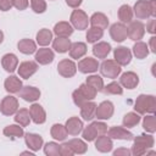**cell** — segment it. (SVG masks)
<instances>
[{
  "instance_id": "1",
  "label": "cell",
  "mask_w": 156,
  "mask_h": 156,
  "mask_svg": "<svg viewBox=\"0 0 156 156\" xmlns=\"http://www.w3.org/2000/svg\"><path fill=\"white\" fill-rule=\"evenodd\" d=\"M96 89L93 88L91 85H89L88 83H84L82 84L77 90L73 91L72 94V98H73V101L74 104L80 107L85 101H89V100H93L95 96H96Z\"/></svg>"
},
{
  "instance_id": "2",
  "label": "cell",
  "mask_w": 156,
  "mask_h": 156,
  "mask_svg": "<svg viewBox=\"0 0 156 156\" xmlns=\"http://www.w3.org/2000/svg\"><path fill=\"white\" fill-rule=\"evenodd\" d=\"M134 110L139 115L145 113H154L156 110V99L152 95H145L141 94L136 98L134 104Z\"/></svg>"
},
{
  "instance_id": "3",
  "label": "cell",
  "mask_w": 156,
  "mask_h": 156,
  "mask_svg": "<svg viewBox=\"0 0 156 156\" xmlns=\"http://www.w3.org/2000/svg\"><path fill=\"white\" fill-rule=\"evenodd\" d=\"M154 145V138L151 135L141 134L134 139V144L132 147V154L135 156H140L147 151V149L152 147Z\"/></svg>"
},
{
  "instance_id": "4",
  "label": "cell",
  "mask_w": 156,
  "mask_h": 156,
  "mask_svg": "<svg viewBox=\"0 0 156 156\" xmlns=\"http://www.w3.org/2000/svg\"><path fill=\"white\" fill-rule=\"evenodd\" d=\"M107 132V126L102 122H93L90 126H88L84 130H83V138L88 141H93L95 140L99 135H102Z\"/></svg>"
},
{
  "instance_id": "5",
  "label": "cell",
  "mask_w": 156,
  "mask_h": 156,
  "mask_svg": "<svg viewBox=\"0 0 156 156\" xmlns=\"http://www.w3.org/2000/svg\"><path fill=\"white\" fill-rule=\"evenodd\" d=\"M121 66L115 60H106L100 65V72L104 77L115 79L121 73Z\"/></svg>"
},
{
  "instance_id": "6",
  "label": "cell",
  "mask_w": 156,
  "mask_h": 156,
  "mask_svg": "<svg viewBox=\"0 0 156 156\" xmlns=\"http://www.w3.org/2000/svg\"><path fill=\"white\" fill-rule=\"evenodd\" d=\"M71 23L76 29L83 30L88 27L89 23V18L87 16V13L82 10H74L71 13Z\"/></svg>"
},
{
  "instance_id": "7",
  "label": "cell",
  "mask_w": 156,
  "mask_h": 156,
  "mask_svg": "<svg viewBox=\"0 0 156 156\" xmlns=\"http://www.w3.org/2000/svg\"><path fill=\"white\" fill-rule=\"evenodd\" d=\"M18 110V101L15 96H5L0 105V111L5 116H11Z\"/></svg>"
},
{
  "instance_id": "8",
  "label": "cell",
  "mask_w": 156,
  "mask_h": 156,
  "mask_svg": "<svg viewBox=\"0 0 156 156\" xmlns=\"http://www.w3.org/2000/svg\"><path fill=\"white\" fill-rule=\"evenodd\" d=\"M127 33H128V37L132 40H140L144 37L145 27L139 21H130L129 26L127 28Z\"/></svg>"
},
{
  "instance_id": "9",
  "label": "cell",
  "mask_w": 156,
  "mask_h": 156,
  "mask_svg": "<svg viewBox=\"0 0 156 156\" xmlns=\"http://www.w3.org/2000/svg\"><path fill=\"white\" fill-rule=\"evenodd\" d=\"M110 35L111 38L117 41V43H121L123 40L127 39L128 37V33H127V27L124 23L119 22V23H113L110 28Z\"/></svg>"
},
{
  "instance_id": "10",
  "label": "cell",
  "mask_w": 156,
  "mask_h": 156,
  "mask_svg": "<svg viewBox=\"0 0 156 156\" xmlns=\"http://www.w3.org/2000/svg\"><path fill=\"white\" fill-rule=\"evenodd\" d=\"M57 71L58 73L65 77V78H69V77H73L76 74V71H77V66L73 61L68 60V58H65L62 61L58 62L57 65Z\"/></svg>"
},
{
  "instance_id": "11",
  "label": "cell",
  "mask_w": 156,
  "mask_h": 156,
  "mask_svg": "<svg viewBox=\"0 0 156 156\" xmlns=\"http://www.w3.org/2000/svg\"><path fill=\"white\" fill-rule=\"evenodd\" d=\"M134 13L139 20H145L151 16V7L150 1L146 0H139L134 5Z\"/></svg>"
},
{
  "instance_id": "12",
  "label": "cell",
  "mask_w": 156,
  "mask_h": 156,
  "mask_svg": "<svg viewBox=\"0 0 156 156\" xmlns=\"http://www.w3.org/2000/svg\"><path fill=\"white\" fill-rule=\"evenodd\" d=\"M113 55H115V61L119 66H127L132 60V52L126 46H119V48L115 49Z\"/></svg>"
},
{
  "instance_id": "13",
  "label": "cell",
  "mask_w": 156,
  "mask_h": 156,
  "mask_svg": "<svg viewBox=\"0 0 156 156\" xmlns=\"http://www.w3.org/2000/svg\"><path fill=\"white\" fill-rule=\"evenodd\" d=\"M113 115V105L111 101H102L99 106H96L95 117L98 119H108Z\"/></svg>"
},
{
  "instance_id": "14",
  "label": "cell",
  "mask_w": 156,
  "mask_h": 156,
  "mask_svg": "<svg viewBox=\"0 0 156 156\" xmlns=\"http://www.w3.org/2000/svg\"><path fill=\"white\" fill-rule=\"evenodd\" d=\"M37 71H38V65L34 61H24L18 67V74L24 79H28Z\"/></svg>"
},
{
  "instance_id": "15",
  "label": "cell",
  "mask_w": 156,
  "mask_h": 156,
  "mask_svg": "<svg viewBox=\"0 0 156 156\" xmlns=\"http://www.w3.org/2000/svg\"><path fill=\"white\" fill-rule=\"evenodd\" d=\"M99 67V63L93 57H85L78 62V69L82 73H93L96 72Z\"/></svg>"
},
{
  "instance_id": "16",
  "label": "cell",
  "mask_w": 156,
  "mask_h": 156,
  "mask_svg": "<svg viewBox=\"0 0 156 156\" xmlns=\"http://www.w3.org/2000/svg\"><path fill=\"white\" fill-rule=\"evenodd\" d=\"M107 135L111 139H119V140H130L133 134L123 127H111L107 132Z\"/></svg>"
},
{
  "instance_id": "17",
  "label": "cell",
  "mask_w": 156,
  "mask_h": 156,
  "mask_svg": "<svg viewBox=\"0 0 156 156\" xmlns=\"http://www.w3.org/2000/svg\"><path fill=\"white\" fill-rule=\"evenodd\" d=\"M29 115H30V118L33 119L34 123L37 124H41L45 122L46 119V115H45V111L44 108L39 105V104H33L29 108Z\"/></svg>"
},
{
  "instance_id": "18",
  "label": "cell",
  "mask_w": 156,
  "mask_h": 156,
  "mask_svg": "<svg viewBox=\"0 0 156 156\" xmlns=\"http://www.w3.org/2000/svg\"><path fill=\"white\" fill-rule=\"evenodd\" d=\"M119 83L127 89H134L139 83V77L134 72H126L121 76Z\"/></svg>"
},
{
  "instance_id": "19",
  "label": "cell",
  "mask_w": 156,
  "mask_h": 156,
  "mask_svg": "<svg viewBox=\"0 0 156 156\" xmlns=\"http://www.w3.org/2000/svg\"><path fill=\"white\" fill-rule=\"evenodd\" d=\"M20 96H21L23 100L28 101V102H33V101H35V100L39 99L40 91H39V89L28 85V87L21 88V90H20Z\"/></svg>"
},
{
  "instance_id": "20",
  "label": "cell",
  "mask_w": 156,
  "mask_h": 156,
  "mask_svg": "<svg viewBox=\"0 0 156 156\" xmlns=\"http://www.w3.org/2000/svg\"><path fill=\"white\" fill-rule=\"evenodd\" d=\"M66 129L67 133L71 135H78L83 129V122L78 117H71L66 122Z\"/></svg>"
},
{
  "instance_id": "21",
  "label": "cell",
  "mask_w": 156,
  "mask_h": 156,
  "mask_svg": "<svg viewBox=\"0 0 156 156\" xmlns=\"http://www.w3.org/2000/svg\"><path fill=\"white\" fill-rule=\"evenodd\" d=\"M52 60H54V52L51 49L43 48L35 52V61L39 62L40 65H49L52 62Z\"/></svg>"
},
{
  "instance_id": "22",
  "label": "cell",
  "mask_w": 156,
  "mask_h": 156,
  "mask_svg": "<svg viewBox=\"0 0 156 156\" xmlns=\"http://www.w3.org/2000/svg\"><path fill=\"white\" fill-rule=\"evenodd\" d=\"M26 144L27 146L33 150V151H38L41 146H43V138L39 134H34V133H27L24 136Z\"/></svg>"
},
{
  "instance_id": "23",
  "label": "cell",
  "mask_w": 156,
  "mask_h": 156,
  "mask_svg": "<svg viewBox=\"0 0 156 156\" xmlns=\"http://www.w3.org/2000/svg\"><path fill=\"white\" fill-rule=\"evenodd\" d=\"M96 104L95 102H90V101H85L82 106H80V116L83 117V119L85 121H90L95 117V111H96Z\"/></svg>"
},
{
  "instance_id": "24",
  "label": "cell",
  "mask_w": 156,
  "mask_h": 156,
  "mask_svg": "<svg viewBox=\"0 0 156 156\" xmlns=\"http://www.w3.org/2000/svg\"><path fill=\"white\" fill-rule=\"evenodd\" d=\"M95 147L100 152H108L112 150V140L110 136H106L105 134L99 135L95 140Z\"/></svg>"
},
{
  "instance_id": "25",
  "label": "cell",
  "mask_w": 156,
  "mask_h": 156,
  "mask_svg": "<svg viewBox=\"0 0 156 156\" xmlns=\"http://www.w3.org/2000/svg\"><path fill=\"white\" fill-rule=\"evenodd\" d=\"M54 33L57 35V37H62V38H68L72 33H73V28L72 26L68 23V22H58L55 24L54 27Z\"/></svg>"
},
{
  "instance_id": "26",
  "label": "cell",
  "mask_w": 156,
  "mask_h": 156,
  "mask_svg": "<svg viewBox=\"0 0 156 156\" xmlns=\"http://www.w3.org/2000/svg\"><path fill=\"white\" fill-rule=\"evenodd\" d=\"M1 65L4 67L5 71L7 72H13L16 68H17V65H18V58L16 55L13 54H6L2 56L1 58Z\"/></svg>"
},
{
  "instance_id": "27",
  "label": "cell",
  "mask_w": 156,
  "mask_h": 156,
  "mask_svg": "<svg viewBox=\"0 0 156 156\" xmlns=\"http://www.w3.org/2000/svg\"><path fill=\"white\" fill-rule=\"evenodd\" d=\"M90 23H91V27H98L100 29H106L107 26H108V20L107 17L101 13V12H95L91 17H90Z\"/></svg>"
},
{
  "instance_id": "28",
  "label": "cell",
  "mask_w": 156,
  "mask_h": 156,
  "mask_svg": "<svg viewBox=\"0 0 156 156\" xmlns=\"http://www.w3.org/2000/svg\"><path fill=\"white\" fill-rule=\"evenodd\" d=\"M5 89L9 91V93H17L21 90L22 88V82L18 77L16 76H10L9 78H6L5 80Z\"/></svg>"
},
{
  "instance_id": "29",
  "label": "cell",
  "mask_w": 156,
  "mask_h": 156,
  "mask_svg": "<svg viewBox=\"0 0 156 156\" xmlns=\"http://www.w3.org/2000/svg\"><path fill=\"white\" fill-rule=\"evenodd\" d=\"M111 51V46L108 43H105V41H101V43H98L93 46V54L98 57V58H105Z\"/></svg>"
},
{
  "instance_id": "30",
  "label": "cell",
  "mask_w": 156,
  "mask_h": 156,
  "mask_svg": "<svg viewBox=\"0 0 156 156\" xmlns=\"http://www.w3.org/2000/svg\"><path fill=\"white\" fill-rule=\"evenodd\" d=\"M87 52V45L84 43L77 41L71 44L69 46V55L72 58H80L82 56H84Z\"/></svg>"
},
{
  "instance_id": "31",
  "label": "cell",
  "mask_w": 156,
  "mask_h": 156,
  "mask_svg": "<svg viewBox=\"0 0 156 156\" xmlns=\"http://www.w3.org/2000/svg\"><path fill=\"white\" fill-rule=\"evenodd\" d=\"M69 46H71V41L68 38H62V37H57L54 43H52V48L55 49V51L60 52V54H63V52H67L69 50Z\"/></svg>"
},
{
  "instance_id": "32",
  "label": "cell",
  "mask_w": 156,
  "mask_h": 156,
  "mask_svg": "<svg viewBox=\"0 0 156 156\" xmlns=\"http://www.w3.org/2000/svg\"><path fill=\"white\" fill-rule=\"evenodd\" d=\"M17 46H18V50L22 54H26V55H30V54H33L37 50L35 43L33 40H30V39H22V40H20Z\"/></svg>"
},
{
  "instance_id": "33",
  "label": "cell",
  "mask_w": 156,
  "mask_h": 156,
  "mask_svg": "<svg viewBox=\"0 0 156 156\" xmlns=\"http://www.w3.org/2000/svg\"><path fill=\"white\" fill-rule=\"evenodd\" d=\"M51 136L54 138V139H56V140H58V141H62V140H65L66 138H67V129H66V127L65 126H62V124H54L52 127H51Z\"/></svg>"
},
{
  "instance_id": "34",
  "label": "cell",
  "mask_w": 156,
  "mask_h": 156,
  "mask_svg": "<svg viewBox=\"0 0 156 156\" xmlns=\"http://www.w3.org/2000/svg\"><path fill=\"white\" fill-rule=\"evenodd\" d=\"M118 18L122 23H128L133 18V10L129 5H122L118 10Z\"/></svg>"
},
{
  "instance_id": "35",
  "label": "cell",
  "mask_w": 156,
  "mask_h": 156,
  "mask_svg": "<svg viewBox=\"0 0 156 156\" xmlns=\"http://www.w3.org/2000/svg\"><path fill=\"white\" fill-rule=\"evenodd\" d=\"M67 144H68V146L72 149V151L74 154H79V155L84 154L87 151V149H88L87 144L80 139H71Z\"/></svg>"
},
{
  "instance_id": "36",
  "label": "cell",
  "mask_w": 156,
  "mask_h": 156,
  "mask_svg": "<svg viewBox=\"0 0 156 156\" xmlns=\"http://www.w3.org/2000/svg\"><path fill=\"white\" fill-rule=\"evenodd\" d=\"M51 39H52V33L46 28L40 29L38 32V34H37V43L39 45H41V46H45V45L50 44Z\"/></svg>"
},
{
  "instance_id": "37",
  "label": "cell",
  "mask_w": 156,
  "mask_h": 156,
  "mask_svg": "<svg viewBox=\"0 0 156 156\" xmlns=\"http://www.w3.org/2000/svg\"><path fill=\"white\" fill-rule=\"evenodd\" d=\"M133 54L135 55L136 58H145L149 55V48L145 43L143 41H138L134 46H133Z\"/></svg>"
},
{
  "instance_id": "38",
  "label": "cell",
  "mask_w": 156,
  "mask_h": 156,
  "mask_svg": "<svg viewBox=\"0 0 156 156\" xmlns=\"http://www.w3.org/2000/svg\"><path fill=\"white\" fill-rule=\"evenodd\" d=\"M15 121L17 123H20V126L22 127H26L29 124V121H30V115H29V111L27 108H21L16 116H15Z\"/></svg>"
},
{
  "instance_id": "39",
  "label": "cell",
  "mask_w": 156,
  "mask_h": 156,
  "mask_svg": "<svg viewBox=\"0 0 156 156\" xmlns=\"http://www.w3.org/2000/svg\"><path fill=\"white\" fill-rule=\"evenodd\" d=\"M4 134H5L6 136H9V138H21L24 133H23L22 127L16 126V124H11V126L5 127Z\"/></svg>"
},
{
  "instance_id": "40",
  "label": "cell",
  "mask_w": 156,
  "mask_h": 156,
  "mask_svg": "<svg viewBox=\"0 0 156 156\" xmlns=\"http://www.w3.org/2000/svg\"><path fill=\"white\" fill-rule=\"evenodd\" d=\"M140 121V116L139 113H135V112H129L127 113L124 117H123V126L127 127V128H132L134 126H136Z\"/></svg>"
},
{
  "instance_id": "41",
  "label": "cell",
  "mask_w": 156,
  "mask_h": 156,
  "mask_svg": "<svg viewBox=\"0 0 156 156\" xmlns=\"http://www.w3.org/2000/svg\"><path fill=\"white\" fill-rule=\"evenodd\" d=\"M102 34H104L102 29H100L98 27H91L87 33V40H88V43H95L102 38Z\"/></svg>"
},
{
  "instance_id": "42",
  "label": "cell",
  "mask_w": 156,
  "mask_h": 156,
  "mask_svg": "<svg viewBox=\"0 0 156 156\" xmlns=\"http://www.w3.org/2000/svg\"><path fill=\"white\" fill-rule=\"evenodd\" d=\"M102 90H104V93L107 95V94H110V95H121L122 93H123V89L121 88V85L118 84V83H116V82H112V83H110V84H107L105 88H102Z\"/></svg>"
},
{
  "instance_id": "43",
  "label": "cell",
  "mask_w": 156,
  "mask_h": 156,
  "mask_svg": "<svg viewBox=\"0 0 156 156\" xmlns=\"http://www.w3.org/2000/svg\"><path fill=\"white\" fill-rule=\"evenodd\" d=\"M87 83L89 85H91L93 88L96 89V91H101L102 88H104V82H102V78L99 77V76H90L87 78Z\"/></svg>"
},
{
  "instance_id": "44",
  "label": "cell",
  "mask_w": 156,
  "mask_h": 156,
  "mask_svg": "<svg viewBox=\"0 0 156 156\" xmlns=\"http://www.w3.org/2000/svg\"><path fill=\"white\" fill-rule=\"evenodd\" d=\"M143 127L146 132H150V133H154L156 130V118L155 116H146L144 117V121H143Z\"/></svg>"
},
{
  "instance_id": "45",
  "label": "cell",
  "mask_w": 156,
  "mask_h": 156,
  "mask_svg": "<svg viewBox=\"0 0 156 156\" xmlns=\"http://www.w3.org/2000/svg\"><path fill=\"white\" fill-rule=\"evenodd\" d=\"M44 152H45V155H49V156H58L60 155V145L54 141H50L44 146Z\"/></svg>"
},
{
  "instance_id": "46",
  "label": "cell",
  "mask_w": 156,
  "mask_h": 156,
  "mask_svg": "<svg viewBox=\"0 0 156 156\" xmlns=\"http://www.w3.org/2000/svg\"><path fill=\"white\" fill-rule=\"evenodd\" d=\"M30 6L37 13H43L46 10V2L44 0H30Z\"/></svg>"
},
{
  "instance_id": "47",
  "label": "cell",
  "mask_w": 156,
  "mask_h": 156,
  "mask_svg": "<svg viewBox=\"0 0 156 156\" xmlns=\"http://www.w3.org/2000/svg\"><path fill=\"white\" fill-rule=\"evenodd\" d=\"M73 154H74V152L72 151V149L68 146L67 143L60 145V155H62V156H72Z\"/></svg>"
},
{
  "instance_id": "48",
  "label": "cell",
  "mask_w": 156,
  "mask_h": 156,
  "mask_svg": "<svg viewBox=\"0 0 156 156\" xmlns=\"http://www.w3.org/2000/svg\"><path fill=\"white\" fill-rule=\"evenodd\" d=\"M12 6H15L17 10H24L28 6V0H11Z\"/></svg>"
},
{
  "instance_id": "49",
  "label": "cell",
  "mask_w": 156,
  "mask_h": 156,
  "mask_svg": "<svg viewBox=\"0 0 156 156\" xmlns=\"http://www.w3.org/2000/svg\"><path fill=\"white\" fill-rule=\"evenodd\" d=\"M12 7L11 0H0V10L1 11H9Z\"/></svg>"
},
{
  "instance_id": "50",
  "label": "cell",
  "mask_w": 156,
  "mask_h": 156,
  "mask_svg": "<svg viewBox=\"0 0 156 156\" xmlns=\"http://www.w3.org/2000/svg\"><path fill=\"white\" fill-rule=\"evenodd\" d=\"M130 154H132V151L128 150V149H124V147L117 149L116 151H113V155H115V156H121V155H123V156H129Z\"/></svg>"
},
{
  "instance_id": "51",
  "label": "cell",
  "mask_w": 156,
  "mask_h": 156,
  "mask_svg": "<svg viewBox=\"0 0 156 156\" xmlns=\"http://www.w3.org/2000/svg\"><path fill=\"white\" fill-rule=\"evenodd\" d=\"M155 24H156V21H155V20H150V22L146 24V29H147L149 33L154 34V33L156 32V27H155Z\"/></svg>"
},
{
  "instance_id": "52",
  "label": "cell",
  "mask_w": 156,
  "mask_h": 156,
  "mask_svg": "<svg viewBox=\"0 0 156 156\" xmlns=\"http://www.w3.org/2000/svg\"><path fill=\"white\" fill-rule=\"evenodd\" d=\"M66 4H67L68 6L76 9V7H78V6L82 4V0H66Z\"/></svg>"
},
{
  "instance_id": "53",
  "label": "cell",
  "mask_w": 156,
  "mask_h": 156,
  "mask_svg": "<svg viewBox=\"0 0 156 156\" xmlns=\"http://www.w3.org/2000/svg\"><path fill=\"white\" fill-rule=\"evenodd\" d=\"M150 7H151V16H156V0H150Z\"/></svg>"
},
{
  "instance_id": "54",
  "label": "cell",
  "mask_w": 156,
  "mask_h": 156,
  "mask_svg": "<svg viewBox=\"0 0 156 156\" xmlns=\"http://www.w3.org/2000/svg\"><path fill=\"white\" fill-rule=\"evenodd\" d=\"M155 41H156V38H155V37H151V39H150V48H151V51H152V52H156Z\"/></svg>"
},
{
  "instance_id": "55",
  "label": "cell",
  "mask_w": 156,
  "mask_h": 156,
  "mask_svg": "<svg viewBox=\"0 0 156 156\" xmlns=\"http://www.w3.org/2000/svg\"><path fill=\"white\" fill-rule=\"evenodd\" d=\"M2 39H4V33L0 30V44L2 43Z\"/></svg>"
}]
</instances>
